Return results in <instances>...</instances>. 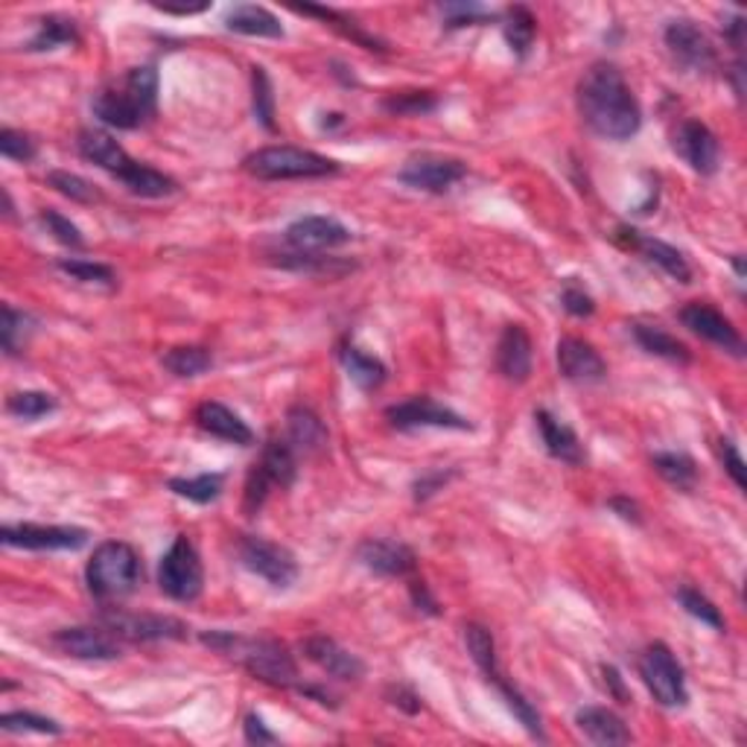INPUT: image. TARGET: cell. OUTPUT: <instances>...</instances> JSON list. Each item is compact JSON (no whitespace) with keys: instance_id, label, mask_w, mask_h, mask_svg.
I'll list each match as a JSON object with an SVG mask.
<instances>
[{"instance_id":"cell-1","label":"cell","mask_w":747,"mask_h":747,"mask_svg":"<svg viewBox=\"0 0 747 747\" xmlns=\"http://www.w3.org/2000/svg\"><path fill=\"white\" fill-rule=\"evenodd\" d=\"M578 111L584 124L605 140H631L640 132L642 108L625 83L622 71L610 62H596L578 79Z\"/></svg>"},{"instance_id":"cell-2","label":"cell","mask_w":747,"mask_h":747,"mask_svg":"<svg viewBox=\"0 0 747 747\" xmlns=\"http://www.w3.org/2000/svg\"><path fill=\"white\" fill-rule=\"evenodd\" d=\"M90 111L99 124L120 132H135L158 115V71L152 65L126 71L117 83L94 94Z\"/></svg>"},{"instance_id":"cell-3","label":"cell","mask_w":747,"mask_h":747,"mask_svg":"<svg viewBox=\"0 0 747 747\" xmlns=\"http://www.w3.org/2000/svg\"><path fill=\"white\" fill-rule=\"evenodd\" d=\"M202 642L207 649L220 651L222 658L234 660L246 672H252L257 681L278 686V690H298L301 674H298L296 658L289 654L284 642L271 637H239L231 631H207L202 633Z\"/></svg>"},{"instance_id":"cell-4","label":"cell","mask_w":747,"mask_h":747,"mask_svg":"<svg viewBox=\"0 0 747 747\" xmlns=\"http://www.w3.org/2000/svg\"><path fill=\"white\" fill-rule=\"evenodd\" d=\"M143 567H140V555L132 543L126 541H106L99 543L94 555H90L88 567H85V581L88 593L99 605H111L138 590Z\"/></svg>"},{"instance_id":"cell-5","label":"cell","mask_w":747,"mask_h":747,"mask_svg":"<svg viewBox=\"0 0 747 747\" xmlns=\"http://www.w3.org/2000/svg\"><path fill=\"white\" fill-rule=\"evenodd\" d=\"M243 170L260 181H287V179H324L337 175L339 164L333 158L319 156L312 149L301 147H264L243 158Z\"/></svg>"},{"instance_id":"cell-6","label":"cell","mask_w":747,"mask_h":747,"mask_svg":"<svg viewBox=\"0 0 747 747\" xmlns=\"http://www.w3.org/2000/svg\"><path fill=\"white\" fill-rule=\"evenodd\" d=\"M158 587L167 599L184 601V605L202 596L205 569H202V558L188 534H179L173 546L164 552V558L158 564Z\"/></svg>"},{"instance_id":"cell-7","label":"cell","mask_w":747,"mask_h":747,"mask_svg":"<svg viewBox=\"0 0 747 747\" xmlns=\"http://www.w3.org/2000/svg\"><path fill=\"white\" fill-rule=\"evenodd\" d=\"M640 677L651 698L660 706H686L690 692H686V674H683L681 660L674 658V651L665 642H651L649 649L640 654Z\"/></svg>"},{"instance_id":"cell-8","label":"cell","mask_w":747,"mask_h":747,"mask_svg":"<svg viewBox=\"0 0 747 747\" xmlns=\"http://www.w3.org/2000/svg\"><path fill=\"white\" fill-rule=\"evenodd\" d=\"M237 558L239 564L255 573L257 578H264L266 584H271L275 590H287L298 581V561L296 555L280 546V543H271L266 537H257V534H243L237 541Z\"/></svg>"},{"instance_id":"cell-9","label":"cell","mask_w":747,"mask_h":747,"mask_svg":"<svg viewBox=\"0 0 747 747\" xmlns=\"http://www.w3.org/2000/svg\"><path fill=\"white\" fill-rule=\"evenodd\" d=\"M99 622L106 625L115 637L129 642H161V640H188V625L164 613H132L124 608H108L103 605Z\"/></svg>"},{"instance_id":"cell-10","label":"cell","mask_w":747,"mask_h":747,"mask_svg":"<svg viewBox=\"0 0 747 747\" xmlns=\"http://www.w3.org/2000/svg\"><path fill=\"white\" fill-rule=\"evenodd\" d=\"M665 47L672 53V58L683 71H692V74H709L718 65V53H715V44L709 42V35L701 30L695 21L690 18H674L665 26Z\"/></svg>"},{"instance_id":"cell-11","label":"cell","mask_w":747,"mask_h":747,"mask_svg":"<svg viewBox=\"0 0 747 747\" xmlns=\"http://www.w3.org/2000/svg\"><path fill=\"white\" fill-rule=\"evenodd\" d=\"M388 424L395 429H403V433H412V429H459V433H468L473 429L465 415H459L450 406H444V403L433 401L427 395L409 397V401L395 403V406H388L386 409Z\"/></svg>"},{"instance_id":"cell-12","label":"cell","mask_w":747,"mask_h":747,"mask_svg":"<svg viewBox=\"0 0 747 747\" xmlns=\"http://www.w3.org/2000/svg\"><path fill=\"white\" fill-rule=\"evenodd\" d=\"M88 529L79 526H42V523H18L0 529V543L12 549L30 552H76L88 543Z\"/></svg>"},{"instance_id":"cell-13","label":"cell","mask_w":747,"mask_h":747,"mask_svg":"<svg viewBox=\"0 0 747 747\" xmlns=\"http://www.w3.org/2000/svg\"><path fill=\"white\" fill-rule=\"evenodd\" d=\"M468 175V164L461 158L436 156V152H424V156L409 158L397 179L412 190H424V193H447Z\"/></svg>"},{"instance_id":"cell-14","label":"cell","mask_w":747,"mask_h":747,"mask_svg":"<svg viewBox=\"0 0 747 747\" xmlns=\"http://www.w3.org/2000/svg\"><path fill=\"white\" fill-rule=\"evenodd\" d=\"M284 239L292 252H310V255H321L330 248L348 246L353 239L351 228L342 225L337 216H301V220L289 222L284 231Z\"/></svg>"},{"instance_id":"cell-15","label":"cell","mask_w":747,"mask_h":747,"mask_svg":"<svg viewBox=\"0 0 747 747\" xmlns=\"http://www.w3.org/2000/svg\"><path fill=\"white\" fill-rule=\"evenodd\" d=\"M681 321L683 328H690L695 337L713 342V345L733 353V356H745V339H741L739 328H736L722 310H715L713 305H706V301H690V305L681 310Z\"/></svg>"},{"instance_id":"cell-16","label":"cell","mask_w":747,"mask_h":747,"mask_svg":"<svg viewBox=\"0 0 747 747\" xmlns=\"http://www.w3.org/2000/svg\"><path fill=\"white\" fill-rule=\"evenodd\" d=\"M613 239L622 248H628V252H637V255L645 257L649 264L660 266L677 284H690L692 280V266L686 264V257L674 246L663 243V239L649 237V234H642V231L631 228V225H616Z\"/></svg>"},{"instance_id":"cell-17","label":"cell","mask_w":747,"mask_h":747,"mask_svg":"<svg viewBox=\"0 0 747 747\" xmlns=\"http://www.w3.org/2000/svg\"><path fill=\"white\" fill-rule=\"evenodd\" d=\"M672 149L698 175H713L718 170V161H722L718 138H715L709 126L695 120V117L677 126V132L672 138Z\"/></svg>"},{"instance_id":"cell-18","label":"cell","mask_w":747,"mask_h":747,"mask_svg":"<svg viewBox=\"0 0 747 747\" xmlns=\"http://www.w3.org/2000/svg\"><path fill=\"white\" fill-rule=\"evenodd\" d=\"M53 645L62 654L76 660H117L120 658V642L106 625H79V628H62L53 633Z\"/></svg>"},{"instance_id":"cell-19","label":"cell","mask_w":747,"mask_h":747,"mask_svg":"<svg viewBox=\"0 0 747 747\" xmlns=\"http://www.w3.org/2000/svg\"><path fill=\"white\" fill-rule=\"evenodd\" d=\"M356 555H360V561L371 573L383 575V578H406L418 567V555L412 552V546L401 541H388V537L362 541Z\"/></svg>"},{"instance_id":"cell-20","label":"cell","mask_w":747,"mask_h":747,"mask_svg":"<svg viewBox=\"0 0 747 747\" xmlns=\"http://www.w3.org/2000/svg\"><path fill=\"white\" fill-rule=\"evenodd\" d=\"M561 377L569 383H601L608 377V365L601 360V353L578 337H564L555 351Z\"/></svg>"},{"instance_id":"cell-21","label":"cell","mask_w":747,"mask_h":747,"mask_svg":"<svg viewBox=\"0 0 747 747\" xmlns=\"http://www.w3.org/2000/svg\"><path fill=\"white\" fill-rule=\"evenodd\" d=\"M301 649H305L307 660H312L321 672H328L337 681H360L362 674H365V663L348 649H342L333 637L312 633V637H307L301 642Z\"/></svg>"},{"instance_id":"cell-22","label":"cell","mask_w":747,"mask_h":747,"mask_svg":"<svg viewBox=\"0 0 747 747\" xmlns=\"http://www.w3.org/2000/svg\"><path fill=\"white\" fill-rule=\"evenodd\" d=\"M534 348L532 337L523 324H509L502 330L500 342H497V369L511 383H526L532 374Z\"/></svg>"},{"instance_id":"cell-23","label":"cell","mask_w":747,"mask_h":747,"mask_svg":"<svg viewBox=\"0 0 747 747\" xmlns=\"http://www.w3.org/2000/svg\"><path fill=\"white\" fill-rule=\"evenodd\" d=\"M196 427L207 436L220 438V441L228 444H239V447H248V444H255V433L248 427L246 420L239 418L237 412H231L225 403L216 401H205L196 406Z\"/></svg>"},{"instance_id":"cell-24","label":"cell","mask_w":747,"mask_h":747,"mask_svg":"<svg viewBox=\"0 0 747 747\" xmlns=\"http://www.w3.org/2000/svg\"><path fill=\"white\" fill-rule=\"evenodd\" d=\"M328 427H324V420L305 406V403H296V406H289L287 412V441L289 447L298 452V459L305 456H319L324 447H328Z\"/></svg>"},{"instance_id":"cell-25","label":"cell","mask_w":747,"mask_h":747,"mask_svg":"<svg viewBox=\"0 0 747 747\" xmlns=\"http://www.w3.org/2000/svg\"><path fill=\"white\" fill-rule=\"evenodd\" d=\"M534 420H537V429H541L543 447L549 452L552 459L564 461V465H584L587 459V452H584L581 438L575 436V429L564 420H558L552 415L549 409H537L534 412Z\"/></svg>"},{"instance_id":"cell-26","label":"cell","mask_w":747,"mask_h":747,"mask_svg":"<svg viewBox=\"0 0 747 747\" xmlns=\"http://www.w3.org/2000/svg\"><path fill=\"white\" fill-rule=\"evenodd\" d=\"M575 724L578 730L593 741V745L610 747V745H628L631 741V730L625 724L622 715H616L608 706H581L575 713Z\"/></svg>"},{"instance_id":"cell-27","label":"cell","mask_w":747,"mask_h":747,"mask_svg":"<svg viewBox=\"0 0 747 747\" xmlns=\"http://www.w3.org/2000/svg\"><path fill=\"white\" fill-rule=\"evenodd\" d=\"M76 149H79V156H83L85 161H90V164L99 167V170H106V173H111L115 179L124 173L126 167L132 164V156H129L111 135L103 132V129H83L79 138H76Z\"/></svg>"},{"instance_id":"cell-28","label":"cell","mask_w":747,"mask_h":747,"mask_svg":"<svg viewBox=\"0 0 747 747\" xmlns=\"http://www.w3.org/2000/svg\"><path fill=\"white\" fill-rule=\"evenodd\" d=\"M228 33L255 35V39H284V24L275 12L257 3H237L222 18Z\"/></svg>"},{"instance_id":"cell-29","label":"cell","mask_w":747,"mask_h":747,"mask_svg":"<svg viewBox=\"0 0 747 747\" xmlns=\"http://www.w3.org/2000/svg\"><path fill=\"white\" fill-rule=\"evenodd\" d=\"M339 362H342L348 380H351L356 388H362V392H374V388L383 386L388 377L386 362L377 360L374 353H365L362 348L353 345V342L339 345Z\"/></svg>"},{"instance_id":"cell-30","label":"cell","mask_w":747,"mask_h":747,"mask_svg":"<svg viewBox=\"0 0 747 747\" xmlns=\"http://www.w3.org/2000/svg\"><path fill=\"white\" fill-rule=\"evenodd\" d=\"M631 333L637 339V345L642 348L651 356H660L665 362H674V365H690L692 353L690 348L683 345L681 339H674L669 330H663L660 324H645V321H633Z\"/></svg>"},{"instance_id":"cell-31","label":"cell","mask_w":747,"mask_h":747,"mask_svg":"<svg viewBox=\"0 0 747 747\" xmlns=\"http://www.w3.org/2000/svg\"><path fill=\"white\" fill-rule=\"evenodd\" d=\"M117 181H124L126 190L140 199H164L173 196L175 190H179V181H175L173 175L161 173L156 167L143 164V161H135V158L132 164L117 175Z\"/></svg>"},{"instance_id":"cell-32","label":"cell","mask_w":747,"mask_h":747,"mask_svg":"<svg viewBox=\"0 0 747 747\" xmlns=\"http://www.w3.org/2000/svg\"><path fill=\"white\" fill-rule=\"evenodd\" d=\"M260 470L269 477L271 484L278 488H292L298 477V452L289 447L287 438H275L264 444V452H260Z\"/></svg>"},{"instance_id":"cell-33","label":"cell","mask_w":747,"mask_h":747,"mask_svg":"<svg viewBox=\"0 0 747 747\" xmlns=\"http://www.w3.org/2000/svg\"><path fill=\"white\" fill-rule=\"evenodd\" d=\"M280 269L298 271V275H319V278H342L348 271H353L356 266L348 264V260H339V257H324V255H310V252H284V255H271Z\"/></svg>"},{"instance_id":"cell-34","label":"cell","mask_w":747,"mask_h":747,"mask_svg":"<svg viewBox=\"0 0 747 747\" xmlns=\"http://www.w3.org/2000/svg\"><path fill=\"white\" fill-rule=\"evenodd\" d=\"M502 33H505L511 53L517 58H526L537 39V18L532 15L529 7H509L502 18Z\"/></svg>"},{"instance_id":"cell-35","label":"cell","mask_w":747,"mask_h":747,"mask_svg":"<svg viewBox=\"0 0 747 747\" xmlns=\"http://www.w3.org/2000/svg\"><path fill=\"white\" fill-rule=\"evenodd\" d=\"M651 465L658 470L665 482L677 488V491H692L698 484V465L692 459L690 452L669 450V452H654L651 456Z\"/></svg>"},{"instance_id":"cell-36","label":"cell","mask_w":747,"mask_h":747,"mask_svg":"<svg viewBox=\"0 0 747 747\" xmlns=\"http://www.w3.org/2000/svg\"><path fill=\"white\" fill-rule=\"evenodd\" d=\"M67 44H79V30H76V21L62 15H47L39 21V30L26 42L30 53H47V50L67 47Z\"/></svg>"},{"instance_id":"cell-37","label":"cell","mask_w":747,"mask_h":747,"mask_svg":"<svg viewBox=\"0 0 747 747\" xmlns=\"http://www.w3.org/2000/svg\"><path fill=\"white\" fill-rule=\"evenodd\" d=\"M33 330L35 319L30 312L15 310L12 305L0 307V345H3L7 356H18V353L24 351L26 339L33 337Z\"/></svg>"},{"instance_id":"cell-38","label":"cell","mask_w":747,"mask_h":747,"mask_svg":"<svg viewBox=\"0 0 747 747\" xmlns=\"http://www.w3.org/2000/svg\"><path fill=\"white\" fill-rule=\"evenodd\" d=\"M164 362V369L175 377H199V374H205L214 365V353L207 351L202 345H179L170 348V351L161 356Z\"/></svg>"},{"instance_id":"cell-39","label":"cell","mask_w":747,"mask_h":747,"mask_svg":"<svg viewBox=\"0 0 747 747\" xmlns=\"http://www.w3.org/2000/svg\"><path fill=\"white\" fill-rule=\"evenodd\" d=\"M296 12H305V15H316V18H321V21H328L333 30H339V33L345 35V39H351V42L360 44V47L386 53V44L380 42V39H374V35L365 33V30H362L356 21H351V18L342 15V12H333V9H324V7H310V3H305V7H296Z\"/></svg>"},{"instance_id":"cell-40","label":"cell","mask_w":747,"mask_h":747,"mask_svg":"<svg viewBox=\"0 0 747 747\" xmlns=\"http://www.w3.org/2000/svg\"><path fill=\"white\" fill-rule=\"evenodd\" d=\"M222 488H225V477L222 473H199L190 479H170V491L181 500L196 502V505H207V502L220 500Z\"/></svg>"},{"instance_id":"cell-41","label":"cell","mask_w":747,"mask_h":747,"mask_svg":"<svg viewBox=\"0 0 747 747\" xmlns=\"http://www.w3.org/2000/svg\"><path fill=\"white\" fill-rule=\"evenodd\" d=\"M465 645H468L473 663L488 674V681H493L500 674V669H497V642H493V633L479 622L465 625Z\"/></svg>"},{"instance_id":"cell-42","label":"cell","mask_w":747,"mask_h":747,"mask_svg":"<svg viewBox=\"0 0 747 747\" xmlns=\"http://www.w3.org/2000/svg\"><path fill=\"white\" fill-rule=\"evenodd\" d=\"M493 683H497V690H500V695H502V701H505V706H509L511 713H514V718H517V722L523 724V727H526L529 736H534V739H546V736H543L541 713L534 709L532 701H529L526 695H523V692L517 690V686H511V683L502 681L500 674L493 677Z\"/></svg>"},{"instance_id":"cell-43","label":"cell","mask_w":747,"mask_h":747,"mask_svg":"<svg viewBox=\"0 0 747 747\" xmlns=\"http://www.w3.org/2000/svg\"><path fill=\"white\" fill-rule=\"evenodd\" d=\"M383 108L395 117L433 115L438 108V94L436 90H397L383 99Z\"/></svg>"},{"instance_id":"cell-44","label":"cell","mask_w":747,"mask_h":747,"mask_svg":"<svg viewBox=\"0 0 747 747\" xmlns=\"http://www.w3.org/2000/svg\"><path fill=\"white\" fill-rule=\"evenodd\" d=\"M47 184L56 190L58 196L71 199L76 205H94V202L103 199L99 196V190L94 188L88 179H83V175L76 173H67V170H50Z\"/></svg>"},{"instance_id":"cell-45","label":"cell","mask_w":747,"mask_h":747,"mask_svg":"<svg viewBox=\"0 0 747 747\" xmlns=\"http://www.w3.org/2000/svg\"><path fill=\"white\" fill-rule=\"evenodd\" d=\"M58 271H65L67 278L79 280V284H103V287H115L117 271L108 264L99 260H85V257H62L58 260Z\"/></svg>"},{"instance_id":"cell-46","label":"cell","mask_w":747,"mask_h":747,"mask_svg":"<svg viewBox=\"0 0 747 747\" xmlns=\"http://www.w3.org/2000/svg\"><path fill=\"white\" fill-rule=\"evenodd\" d=\"M252 106H255L257 124L264 126L266 132H275V94H271V79L266 67H252Z\"/></svg>"},{"instance_id":"cell-47","label":"cell","mask_w":747,"mask_h":747,"mask_svg":"<svg viewBox=\"0 0 747 747\" xmlns=\"http://www.w3.org/2000/svg\"><path fill=\"white\" fill-rule=\"evenodd\" d=\"M56 409H58L56 397L47 395V392H15V395H9L7 401L9 415H15V418L21 420L47 418V415H53Z\"/></svg>"},{"instance_id":"cell-48","label":"cell","mask_w":747,"mask_h":747,"mask_svg":"<svg viewBox=\"0 0 747 747\" xmlns=\"http://www.w3.org/2000/svg\"><path fill=\"white\" fill-rule=\"evenodd\" d=\"M674 596H677V601H681V608L686 610V613L695 616V619H701L704 625H709L713 631H724V628H727L722 610L715 608L713 601L706 599L701 590H695V587H690V584H681Z\"/></svg>"},{"instance_id":"cell-49","label":"cell","mask_w":747,"mask_h":747,"mask_svg":"<svg viewBox=\"0 0 747 747\" xmlns=\"http://www.w3.org/2000/svg\"><path fill=\"white\" fill-rule=\"evenodd\" d=\"M0 730L3 733H42V736H58L62 724L47 718V715L26 713V709H15V713L0 715Z\"/></svg>"},{"instance_id":"cell-50","label":"cell","mask_w":747,"mask_h":747,"mask_svg":"<svg viewBox=\"0 0 747 747\" xmlns=\"http://www.w3.org/2000/svg\"><path fill=\"white\" fill-rule=\"evenodd\" d=\"M39 220H42V225L47 228V234H53V239L62 243V246H67V248L85 246L83 231L76 228V222H71V216L58 214L56 207H44L42 214H39Z\"/></svg>"},{"instance_id":"cell-51","label":"cell","mask_w":747,"mask_h":747,"mask_svg":"<svg viewBox=\"0 0 747 747\" xmlns=\"http://www.w3.org/2000/svg\"><path fill=\"white\" fill-rule=\"evenodd\" d=\"M444 24L450 30H459V26H479L484 21H493V12L482 7V3H441Z\"/></svg>"},{"instance_id":"cell-52","label":"cell","mask_w":747,"mask_h":747,"mask_svg":"<svg viewBox=\"0 0 747 747\" xmlns=\"http://www.w3.org/2000/svg\"><path fill=\"white\" fill-rule=\"evenodd\" d=\"M0 152L9 161H18V164H30L39 156V147L35 140L26 132H18V129H0Z\"/></svg>"},{"instance_id":"cell-53","label":"cell","mask_w":747,"mask_h":747,"mask_svg":"<svg viewBox=\"0 0 747 747\" xmlns=\"http://www.w3.org/2000/svg\"><path fill=\"white\" fill-rule=\"evenodd\" d=\"M561 307H564L569 316H575V319H590L593 312H596V298H593L578 280L569 278L567 284H564V289H561Z\"/></svg>"},{"instance_id":"cell-54","label":"cell","mask_w":747,"mask_h":747,"mask_svg":"<svg viewBox=\"0 0 747 747\" xmlns=\"http://www.w3.org/2000/svg\"><path fill=\"white\" fill-rule=\"evenodd\" d=\"M718 459H722L724 470H727V477L736 482L739 491H747V477H745V459H741L739 447L730 438H722L718 441Z\"/></svg>"},{"instance_id":"cell-55","label":"cell","mask_w":747,"mask_h":747,"mask_svg":"<svg viewBox=\"0 0 747 747\" xmlns=\"http://www.w3.org/2000/svg\"><path fill=\"white\" fill-rule=\"evenodd\" d=\"M452 477H456V470H429V473H424V477L415 479V484H412L415 500L427 502L429 497H436L438 491H444V484L450 482Z\"/></svg>"},{"instance_id":"cell-56","label":"cell","mask_w":747,"mask_h":747,"mask_svg":"<svg viewBox=\"0 0 747 747\" xmlns=\"http://www.w3.org/2000/svg\"><path fill=\"white\" fill-rule=\"evenodd\" d=\"M388 704L397 706V709H403L406 715H418L420 706H424V701H420V695L412 686H403V683H395V686H388L386 692Z\"/></svg>"},{"instance_id":"cell-57","label":"cell","mask_w":747,"mask_h":747,"mask_svg":"<svg viewBox=\"0 0 747 747\" xmlns=\"http://www.w3.org/2000/svg\"><path fill=\"white\" fill-rule=\"evenodd\" d=\"M409 596H412V605L420 610V613H429V616H438L441 610H438V601L436 596L429 593L427 581H420V578H412L409 581Z\"/></svg>"},{"instance_id":"cell-58","label":"cell","mask_w":747,"mask_h":747,"mask_svg":"<svg viewBox=\"0 0 747 747\" xmlns=\"http://www.w3.org/2000/svg\"><path fill=\"white\" fill-rule=\"evenodd\" d=\"M243 730H246V741H252V745H275L278 741V736L266 727V722L257 713L246 715Z\"/></svg>"},{"instance_id":"cell-59","label":"cell","mask_w":747,"mask_h":747,"mask_svg":"<svg viewBox=\"0 0 747 747\" xmlns=\"http://www.w3.org/2000/svg\"><path fill=\"white\" fill-rule=\"evenodd\" d=\"M608 509L613 511V514H619V517L625 520V523H633V526H642V509L637 505V502L631 500V497H610L608 500Z\"/></svg>"},{"instance_id":"cell-60","label":"cell","mask_w":747,"mask_h":747,"mask_svg":"<svg viewBox=\"0 0 747 747\" xmlns=\"http://www.w3.org/2000/svg\"><path fill=\"white\" fill-rule=\"evenodd\" d=\"M601 677H605V686H608V692L619 704H631V692L625 686V677L616 665H601Z\"/></svg>"},{"instance_id":"cell-61","label":"cell","mask_w":747,"mask_h":747,"mask_svg":"<svg viewBox=\"0 0 747 747\" xmlns=\"http://www.w3.org/2000/svg\"><path fill=\"white\" fill-rule=\"evenodd\" d=\"M152 7H156L158 12H164V15H199V12H205L211 3L202 0V3H179V7H175V3H152Z\"/></svg>"},{"instance_id":"cell-62","label":"cell","mask_w":747,"mask_h":747,"mask_svg":"<svg viewBox=\"0 0 747 747\" xmlns=\"http://www.w3.org/2000/svg\"><path fill=\"white\" fill-rule=\"evenodd\" d=\"M3 214L15 216V205H12V196H9V190H3Z\"/></svg>"}]
</instances>
